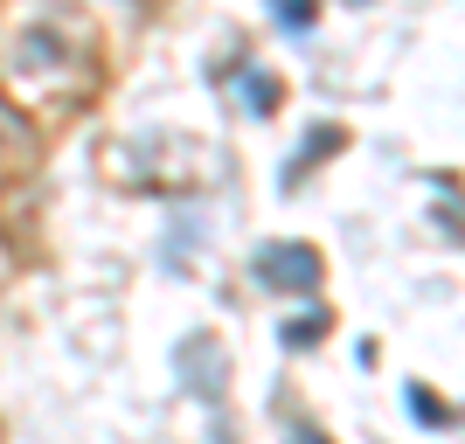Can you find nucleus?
I'll return each instance as SVG.
<instances>
[{"instance_id": "1", "label": "nucleus", "mask_w": 465, "mask_h": 444, "mask_svg": "<svg viewBox=\"0 0 465 444\" xmlns=\"http://www.w3.org/2000/svg\"><path fill=\"white\" fill-rule=\"evenodd\" d=\"M56 77V91L77 104L84 91H91V63H84L77 42H63L56 28H28V35L7 49V63H0V91L15 97V112H42V84Z\"/></svg>"}, {"instance_id": "2", "label": "nucleus", "mask_w": 465, "mask_h": 444, "mask_svg": "<svg viewBox=\"0 0 465 444\" xmlns=\"http://www.w3.org/2000/svg\"><path fill=\"white\" fill-rule=\"evenodd\" d=\"M257 278L272 291H312L320 285V257H312L306 243H264V251H257Z\"/></svg>"}]
</instances>
